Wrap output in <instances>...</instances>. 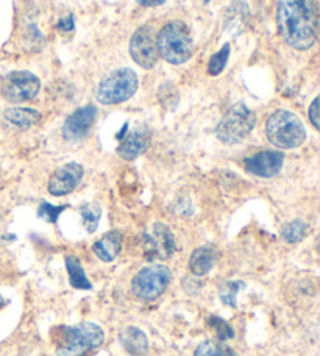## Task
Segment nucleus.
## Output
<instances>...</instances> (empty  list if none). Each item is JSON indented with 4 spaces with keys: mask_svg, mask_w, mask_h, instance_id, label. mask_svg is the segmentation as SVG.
I'll return each instance as SVG.
<instances>
[{
    "mask_svg": "<svg viewBox=\"0 0 320 356\" xmlns=\"http://www.w3.org/2000/svg\"><path fill=\"white\" fill-rule=\"evenodd\" d=\"M3 118L8 120L11 125L17 127L21 130H29L31 127L40 124L42 119L41 113L36 110H31V108H10L6 110Z\"/></svg>",
    "mask_w": 320,
    "mask_h": 356,
    "instance_id": "nucleus-17",
    "label": "nucleus"
},
{
    "mask_svg": "<svg viewBox=\"0 0 320 356\" xmlns=\"http://www.w3.org/2000/svg\"><path fill=\"white\" fill-rule=\"evenodd\" d=\"M119 341L125 350L134 356H144L149 350V339L143 330L136 327H127L124 332H120Z\"/></svg>",
    "mask_w": 320,
    "mask_h": 356,
    "instance_id": "nucleus-16",
    "label": "nucleus"
},
{
    "mask_svg": "<svg viewBox=\"0 0 320 356\" xmlns=\"http://www.w3.org/2000/svg\"><path fill=\"white\" fill-rule=\"evenodd\" d=\"M41 89V81L29 71H16L6 75L0 86L3 99L11 104H24L33 100Z\"/></svg>",
    "mask_w": 320,
    "mask_h": 356,
    "instance_id": "nucleus-8",
    "label": "nucleus"
},
{
    "mask_svg": "<svg viewBox=\"0 0 320 356\" xmlns=\"http://www.w3.org/2000/svg\"><path fill=\"white\" fill-rule=\"evenodd\" d=\"M208 322H209V325L216 330V332H217V336H219V339H221L222 342H223V341H228V339L234 338V332H233V328L230 327L225 321L221 319V317L211 316L209 319H208Z\"/></svg>",
    "mask_w": 320,
    "mask_h": 356,
    "instance_id": "nucleus-25",
    "label": "nucleus"
},
{
    "mask_svg": "<svg viewBox=\"0 0 320 356\" xmlns=\"http://www.w3.org/2000/svg\"><path fill=\"white\" fill-rule=\"evenodd\" d=\"M266 136L275 147L292 150L305 143L306 130L297 114L287 110H277L267 119Z\"/></svg>",
    "mask_w": 320,
    "mask_h": 356,
    "instance_id": "nucleus-3",
    "label": "nucleus"
},
{
    "mask_svg": "<svg viewBox=\"0 0 320 356\" xmlns=\"http://www.w3.org/2000/svg\"><path fill=\"white\" fill-rule=\"evenodd\" d=\"M139 80L133 69H118L100 81L97 100L102 105H118L130 100L138 91Z\"/></svg>",
    "mask_w": 320,
    "mask_h": 356,
    "instance_id": "nucleus-6",
    "label": "nucleus"
},
{
    "mask_svg": "<svg viewBox=\"0 0 320 356\" xmlns=\"http://www.w3.org/2000/svg\"><path fill=\"white\" fill-rule=\"evenodd\" d=\"M66 269L69 273V283H70V286H74L75 289H91L93 288V284L88 280L85 269H83V266H81L79 258L74 255L66 257Z\"/></svg>",
    "mask_w": 320,
    "mask_h": 356,
    "instance_id": "nucleus-19",
    "label": "nucleus"
},
{
    "mask_svg": "<svg viewBox=\"0 0 320 356\" xmlns=\"http://www.w3.org/2000/svg\"><path fill=\"white\" fill-rule=\"evenodd\" d=\"M159 56L169 65H184L194 55V41L186 24L174 21L166 24L157 36Z\"/></svg>",
    "mask_w": 320,
    "mask_h": 356,
    "instance_id": "nucleus-2",
    "label": "nucleus"
},
{
    "mask_svg": "<svg viewBox=\"0 0 320 356\" xmlns=\"http://www.w3.org/2000/svg\"><path fill=\"white\" fill-rule=\"evenodd\" d=\"M310 120L311 124L314 125V129H319L320 127V119H319V97L314 99V102L311 104L310 108Z\"/></svg>",
    "mask_w": 320,
    "mask_h": 356,
    "instance_id": "nucleus-27",
    "label": "nucleus"
},
{
    "mask_svg": "<svg viewBox=\"0 0 320 356\" xmlns=\"http://www.w3.org/2000/svg\"><path fill=\"white\" fill-rule=\"evenodd\" d=\"M207 2H208V0H207Z\"/></svg>",
    "mask_w": 320,
    "mask_h": 356,
    "instance_id": "nucleus-30",
    "label": "nucleus"
},
{
    "mask_svg": "<svg viewBox=\"0 0 320 356\" xmlns=\"http://www.w3.org/2000/svg\"><path fill=\"white\" fill-rule=\"evenodd\" d=\"M306 233H308V225L303 220H292L281 228V236L289 244L300 243L306 236Z\"/></svg>",
    "mask_w": 320,
    "mask_h": 356,
    "instance_id": "nucleus-21",
    "label": "nucleus"
},
{
    "mask_svg": "<svg viewBox=\"0 0 320 356\" xmlns=\"http://www.w3.org/2000/svg\"><path fill=\"white\" fill-rule=\"evenodd\" d=\"M278 33L296 50L314 46L319 33V13L316 0H278Z\"/></svg>",
    "mask_w": 320,
    "mask_h": 356,
    "instance_id": "nucleus-1",
    "label": "nucleus"
},
{
    "mask_svg": "<svg viewBox=\"0 0 320 356\" xmlns=\"http://www.w3.org/2000/svg\"><path fill=\"white\" fill-rule=\"evenodd\" d=\"M246 284L244 282H227L222 286L219 291L221 300L227 305V307H236V297H238V292L244 289Z\"/></svg>",
    "mask_w": 320,
    "mask_h": 356,
    "instance_id": "nucleus-23",
    "label": "nucleus"
},
{
    "mask_svg": "<svg viewBox=\"0 0 320 356\" xmlns=\"http://www.w3.org/2000/svg\"><path fill=\"white\" fill-rule=\"evenodd\" d=\"M256 124L255 113L246 104H236L223 114L216 127V136L221 143L234 145L250 135Z\"/></svg>",
    "mask_w": 320,
    "mask_h": 356,
    "instance_id": "nucleus-5",
    "label": "nucleus"
},
{
    "mask_svg": "<svg viewBox=\"0 0 320 356\" xmlns=\"http://www.w3.org/2000/svg\"><path fill=\"white\" fill-rule=\"evenodd\" d=\"M216 263V253L209 247H200V249H195L192 252L191 259H189V267L191 272L194 273L195 277H205L207 273L213 269Z\"/></svg>",
    "mask_w": 320,
    "mask_h": 356,
    "instance_id": "nucleus-18",
    "label": "nucleus"
},
{
    "mask_svg": "<svg viewBox=\"0 0 320 356\" xmlns=\"http://www.w3.org/2000/svg\"><path fill=\"white\" fill-rule=\"evenodd\" d=\"M80 214H81V222L83 227L86 228L88 233H94L99 227V220L102 216V209L97 205V203H86L80 208Z\"/></svg>",
    "mask_w": 320,
    "mask_h": 356,
    "instance_id": "nucleus-20",
    "label": "nucleus"
},
{
    "mask_svg": "<svg viewBox=\"0 0 320 356\" xmlns=\"http://www.w3.org/2000/svg\"><path fill=\"white\" fill-rule=\"evenodd\" d=\"M285 164V155L277 150H262L244 160V168L252 175L271 178L280 174Z\"/></svg>",
    "mask_w": 320,
    "mask_h": 356,
    "instance_id": "nucleus-12",
    "label": "nucleus"
},
{
    "mask_svg": "<svg viewBox=\"0 0 320 356\" xmlns=\"http://www.w3.org/2000/svg\"><path fill=\"white\" fill-rule=\"evenodd\" d=\"M172 280L168 266L153 264L141 269L131 282V292L143 302H152L163 294Z\"/></svg>",
    "mask_w": 320,
    "mask_h": 356,
    "instance_id": "nucleus-7",
    "label": "nucleus"
},
{
    "mask_svg": "<svg viewBox=\"0 0 320 356\" xmlns=\"http://www.w3.org/2000/svg\"><path fill=\"white\" fill-rule=\"evenodd\" d=\"M144 257L149 261L168 259L175 253L174 234L164 224H155L149 233L144 234Z\"/></svg>",
    "mask_w": 320,
    "mask_h": 356,
    "instance_id": "nucleus-10",
    "label": "nucleus"
},
{
    "mask_svg": "<svg viewBox=\"0 0 320 356\" xmlns=\"http://www.w3.org/2000/svg\"><path fill=\"white\" fill-rule=\"evenodd\" d=\"M228 56H230V44H225V46H223L219 50V52H216L209 58L208 74L209 75H219L223 71V69H225V66H227Z\"/></svg>",
    "mask_w": 320,
    "mask_h": 356,
    "instance_id": "nucleus-24",
    "label": "nucleus"
},
{
    "mask_svg": "<svg viewBox=\"0 0 320 356\" xmlns=\"http://www.w3.org/2000/svg\"><path fill=\"white\" fill-rule=\"evenodd\" d=\"M157 30L152 25H144L134 31L130 40V55L133 61L143 69L155 67L159 54L157 46Z\"/></svg>",
    "mask_w": 320,
    "mask_h": 356,
    "instance_id": "nucleus-9",
    "label": "nucleus"
},
{
    "mask_svg": "<svg viewBox=\"0 0 320 356\" xmlns=\"http://www.w3.org/2000/svg\"><path fill=\"white\" fill-rule=\"evenodd\" d=\"M138 2L143 6H159L168 2V0H138Z\"/></svg>",
    "mask_w": 320,
    "mask_h": 356,
    "instance_id": "nucleus-29",
    "label": "nucleus"
},
{
    "mask_svg": "<svg viewBox=\"0 0 320 356\" xmlns=\"http://www.w3.org/2000/svg\"><path fill=\"white\" fill-rule=\"evenodd\" d=\"M85 169L79 163H67L56 169L49 180V193L55 197H63L72 193L79 186Z\"/></svg>",
    "mask_w": 320,
    "mask_h": 356,
    "instance_id": "nucleus-13",
    "label": "nucleus"
},
{
    "mask_svg": "<svg viewBox=\"0 0 320 356\" xmlns=\"http://www.w3.org/2000/svg\"><path fill=\"white\" fill-rule=\"evenodd\" d=\"M58 30L63 31V33H67V31H72L74 30V16L72 15H67L64 16L61 21L58 22Z\"/></svg>",
    "mask_w": 320,
    "mask_h": 356,
    "instance_id": "nucleus-28",
    "label": "nucleus"
},
{
    "mask_svg": "<svg viewBox=\"0 0 320 356\" xmlns=\"http://www.w3.org/2000/svg\"><path fill=\"white\" fill-rule=\"evenodd\" d=\"M66 209V207H52L50 203H41L40 209H38V216H40L41 219L50 222V224H55L56 219H58V216Z\"/></svg>",
    "mask_w": 320,
    "mask_h": 356,
    "instance_id": "nucleus-26",
    "label": "nucleus"
},
{
    "mask_svg": "<svg viewBox=\"0 0 320 356\" xmlns=\"http://www.w3.org/2000/svg\"><path fill=\"white\" fill-rule=\"evenodd\" d=\"M95 119H97V108L94 105H86L75 110L63 125L64 139L70 143L80 141L93 129Z\"/></svg>",
    "mask_w": 320,
    "mask_h": 356,
    "instance_id": "nucleus-11",
    "label": "nucleus"
},
{
    "mask_svg": "<svg viewBox=\"0 0 320 356\" xmlns=\"http://www.w3.org/2000/svg\"><path fill=\"white\" fill-rule=\"evenodd\" d=\"M120 249H122V233L118 230L104 234L93 245V252L95 253V257H99V259L105 263L114 261L120 253Z\"/></svg>",
    "mask_w": 320,
    "mask_h": 356,
    "instance_id": "nucleus-15",
    "label": "nucleus"
},
{
    "mask_svg": "<svg viewBox=\"0 0 320 356\" xmlns=\"http://www.w3.org/2000/svg\"><path fill=\"white\" fill-rule=\"evenodd\" d=\"M194 356H238L232 348L221 344V342L207 341L197 347Z\"/></svg>",
    "mask_w": 320,
    "mask_h": 356,
    "instance_id": "nucleus-22",
    "label": "nucleus"
},
{
    "mask_svg": "<svg viewBox=\"0 0 320 356\" xmlns=\"http://www.w3.org/2000/svg\"><path fill=\"white\" fill-rule=\"evenodd\" d=\"M150 133L144 127H136V129L128 131L127 135L120 136V144L118 147V154L120 158L127 161L136 160L149 147Z\"/></svg>",
    "mask_w": 320,
    "mask_h": 356,
    "instance_id": "nucleus-14",
    "label": "nucleus"
},
{
    "mask_svg": "<svg viewBox=\"0 0 320 356\" xmlns=\"http://www.w3.org/2000/svg\"><path fill=\"white\" fill-rule=\"evenodd\" d=\"M105 333L93 322L79 323L75 327H64L61 332L60 356H86L104 344Z\"/></svg>",
    "mask_w": 320,
    "mask_h": 356,
    "instance_id": "nucleus-4",
    "label": "nucleus"
}]
</instances>
